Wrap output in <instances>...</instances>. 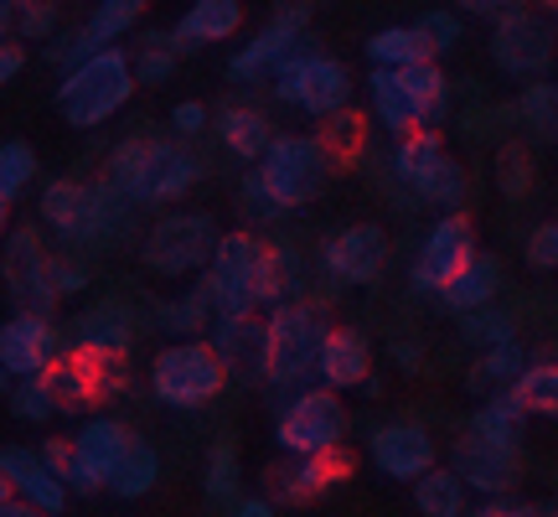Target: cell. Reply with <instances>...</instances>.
<instances>
[{
	"instance_id": "cell-19",
	"label": "cell",
	"mask_w": 558,
	"mask_h": 517,
	"mask_svg": "<svg viewBox=\"0 0 558 517\" xmlns=\"http://www.w3.org/2000/svg\"><path fill=\"white\" fill-rule=\"evenodd\" d=\"M0 481H5V492L26 497L47 517H58L62 507H68V492H73V486L52 471V460L41 456V450H26V445H5V450H0Z\"/></svg>"
},
{
	"instance_id": "cell-9",
	"label": "cell",
	"mask_w": 558,
	"mask_h": 517,
	"mask_svg": "<svg viewBox=\"0 0 558 517\" xmlns=\"http://www.w3.org/2000/svg\"><path fill=\"white\" fill-rule=\"evenodd\" d=\"M275 94L284 104L305 109L311 120H326V115H337V109L352 104V73H347L331 52H316V47H305V41H300L295 52L279 62Z\"/></svg>"
},
{
	"instance_id": "cell-30",
	"label": "cell",
	"mask_w": 558,
	"mask_h": 517,
	"mask_svg": "<svg viewBox=\"0 0 558 517\" xmlns=\"http://www.w3.org/2000/svg\"><path fill=\"white\" fill-rule=\"evenodd\" d=\"M367 99H373V115H378V124L388 130V135H409V130H418V109L409 104V94H403V83L393 68H373L367 73Z\"/></svg>"
},
{
	"instance_id": "cell-46",
	"label": "cell",
	"mask_w": 558,
	"mask_h": 517,
	"mask_svg": "<svg viewBox=\"0 0 558 517\" xmlns=\"http://www.w3.org/2000/svg\"><path fill=\"white\" fill-rule=\"evenodd\" d=\"M418 26H424V37L435 41V52H450V47H456L460 37H465V21L456 16V11H424V16H418Z\"/></svg>"
},
{
	"instance_id": "cell-4",
	"label": "cell",
	"mask_w": 558,
	"mask_h": 517,
	"mask_svg": "<svg viewBox=\"0 0 558 517\" xmlns=\"http://www.w3.org/2000/svg\"><path fill=\"white\" fill-rule=\"evenodd\" d=\"M264 332H269V341H264V378L275 388H295L311 373H320V352H326V337H331L320 305H311V300H275Z\"/></svg>"
},
{
	"instance_id": "cell-32",
	"label": "cell",
	"mask_w": 558,
	"mask_h": 517,
	"mask_svg": "<svg viewBox=\"0 0 558 517\" xmlns=\"http://www.w3.org/2000/svg\"><path fill=\"white\" fill-rule=\"evenodd\" d=\"M403 83V94H409V104L418 109V120L435 124L439 115H445V99H450V83H445V68H439L435 58H418V62H403V68H393Z\"/></svg>"
},
{
	"instance_id": "cell-15",
	"label": "cell",
	"mask_w": 558,
	"mask_h": 517,
	"mask_svg": "<svg viewBox=\"0 0 558 517\" xmlns=\"http://www.w3.org/2000/svg\"><path fill=\"white\" fill-rule=\"evenodd\" d=\"M347 435V409H341L337 388H305L284 404V414L275 424V440L290 450V456H311V450H326V445H341Z\"/></svg>"
},
{
	"instance_id": "cell-25",
	"label": "cell",
	"mask_w": 558,
	"mask_h": 517,
	"mask_svg": "<svg viewBox=\"0 0 558 517\" xmlns=\"http://www.w3.org/2000/svg\"><path fill=\"white\" fill-rule=\"evenodd\" d=\"M264 341L269 332L254 316H222L213 332V347L222 352L228 373H243V378H264Z\"/></svg>"
},
{
	"instance_id": "cell-12",
	"label": "cell",
	"mask_w": 558,
	"mask_h": 517,
	"mask_svg": "<svg viewBox=\"0 0 558 517\" xmlns=\"http://www.w3.org/2000/svg\"><path fill=\"white\" fill-rule=\"evenodd\" d=\"M393 171H399L424 202H435V207H460V202H465V171H460L456 156H445V140H439L429 124L399 135Z\"/></svg>"
},
{
	"instance_id": "cell-21",
	"label": "cell",
	"mask_w": 558,
	"mask_h": 517,
	"mask_svg": "<svg viewBox=\"0 0 558 517\" xmlns=\"http://www.w3.org/2000/svg\"><path fill=\"white\" fill-rule=\"evenodd\" d=\"M320 264L326 275L341 279V285H373L388 264V233L373 228V223H357V228H341L337 239L320 249Z\"/></svg>"
},
{
	"instance_id": "cell-24",
	"label": "cell",
	"mask_w": 558,
	"mask_h": 517,
	"mask_svg": "<svg viewBox=\"0 0 558 517\" xmlns=\"http://www.w3.org/2000/svg\"><path fill=\"white\" fill-rule=\"evenodd\" d=\"M135 445V435L124 430L120 419H94L88 430L78 435V497H88V492H99V486H109L114 481V471H120L124 450Z\"/></svg>"
},
{
	"instance_id": "cell-28",
	"label": "cell",
	"mask_w": 558,
	"mask_h": 517,
	"mask_svg": "<svg viewBox=\"0 0 558 517\" xmlns=\"http://www.w3.org/2000/svg\"><path fill=\"white\" fill-rule=\"evenodd\" d=\"M527 368V358H522V347L518 337H507V341H492V347H481V358L471 362V373H465V388L471 394H507L512 383H518V373Z\"/></svg>"
},
{
	"instance_id": "cell-1",
	"label": "cell",
	"mask_w": 558,
	"mask_h": 517,
	"mask_svg": "<svg viewBox=\"0 0 558 517\" xmlns=\"http://www.w3.org/2000/svg\"><path fill=\"white\" fill-rule=\"evenodd\" d=\"M295 279H300L295 249L264 243L254 233H222L202 285L218 300V316H254L259 305L290 296Z\"/></svg>"
},
{
	"instance_id": "cell-31",
	"label": "cell",
	"mask_w": 558,
	"mask_h": 517,
	"mask_svg": "<svg viewBox=\"0 0 558 517\" xmlns=\"http://www.w3.org/2000/svg\"><path fill=\"white\" fill-rule=\"evenodd\" d=\"M497 290H501V264L492 254H476L465 269H460L445 290H439V300L450 305V311H476V305H486V300H497Z\"/></svg>"
},
{
	"instance_id": "cell-26",
	"label": "cell",
	"mask_w": 558,
	"mask_h": 517,
	"mask_svg": "<svg viewBox=\"0 0 558 517\" xmlns=\"http://www.w3.org/2000/svg\"><path fill=\"white\" fill-rule=\"evenodd\" d=\"M367 368H373L367 337H362L357 326H331L326 352H320V383H331V388H357V383H367Z\"/></svg>"
},
{
	"instance_id": "cell-2",
	"label": "cell",
	"mask_w": 558,
	"mask_h": 517,
	"mask_svg": "<svg viewBox=\"0 0 558 517\" xmlns=\"http://www.w3.org/2000/svg\"><path fill=\"white\" fill-rule=\"evenodd\" d=\"M202 160L192 151H181L171 140L160 135H130L109 156L104 166V181L120 192L124 202H135V207H156V202H177L186 197V187L197 181Z\"/></svg>"
},
{
	"instance_id": "cell-41",
	"label": "cell",
	"mask_w": 558,
	"mask_h": 517,
	"mask_svg": "<svg viewBox=\"0 0 558 517\" xmlns=\"http://www.w3.org/2000/svg\"><path fill=\"white\" fill-rule=\"evenodd\" d=\"M518 120L533 130V135H558V83L533 79L518 99Z\"/></svg>"
},
{
	"instance_id": "cell-27",
	"label": "cell",
	"mask_w": 558,
	"mask_h": 517,
	"mask_svg": "<svg viewBox=\"0 0 558 517\" xmlns=\"http://www.w3.org/2000/svg\"><path fill=\"white\" fill-rule=\"evenodd\" d=\"M243 21V0H192L186 16L177 21V41L192 52V47H207V41H228Z\"/></svg>"
},
{
	"instance_id": "cell-51",
	"label": "cell",
	"mask_w": 558,
	"mask_h": 517,
	"mask_svg": "<svg viewBox=\"0 0 558 517\" xmlns=\"http://www.w3.org/2000/svg\"><path fill=\"white\" fill-rule=\"evenodd\" d=\"M522 0H456L460 16H476V21H497L507 16V11H518Z\"/></svg>"
},
{
	"instance_id": "cell-39",
	"label": "cell",
	"mask_w": 558,
	"mask_h": 517,
	"mask_svg": "<svg viewBox=\"0 0 558 517\" xmlns=\"http://www.w3.org/2000/svg\"><path fill=\"white\" fill-rule=\"evenodd\" d=\"M156 477H160V456L135 435V445L124 450L120 471H114V481H109V492H114V497H124V502H135V497H145V492L156 486Z\"/></svg>"
},
{
	"instance_id": "cell-8",
	"label": "cell",
	"mask_w": 558,
	"mask_h": 517,
	"mask_svg": "<svg viewBox=\"0 0 558 517\" xmlns=\"http://www.w3.org/2000/svg\"><path fill=\"white\" fill-rule=\"evenodd\" d=\"M218 243L222 233L207 213H166V218H156V228H145L140 264L160 279H181L192 269H207L213 254H218Z\"/></svg>"
},
{
	"instance_id": "cell-33",
	"label": "cell",
	"mask_w": 558,
	"mask_h": 517,
	"mask_svg": "<svg viewBox=\"0 0 558 517\" xmlns=\"http://www.w3.org/2000/svg\"><path fill=\"white\" fill-rule=\"evenodd\" d=\"M418 58H439L435 41L424 37V26L409 21V26H383L367 37V62L373 68H403V62H418Z\"/></svg>"
},
{
	"instance_id": "cell-36",
	"label": "cell",
	"mask_w": 558,
	"mask_h": 517,
	"mask_svg": "<svg viewBox=\"0 0 558 517\" xmlns=\"http://www.w3.org/2000/svg\"><path fill=\"white\" fill-rule=\"evenodd\" d=\"M507 394L522 404V414H548L558 419V362H527L518 383Z\"/></svg>"
},
{
	"instance_id": "cell-37",
	"label": "cell",
	"mask_w": 558,
	"mask_h": 517,
	"mask_svg": "<svg viewBox=\"0 0 558 517\" xmlns=\"http://www.w3.org/2000/svg\"><path fill=\"white\" fill-rule=\"evenodd\" d=\"M73 341H88V347H109V352H130V341H135L130 311H124V305H94V311L78 321Z\"/></svg>"
},
{
	"instance_id": "cell-3",
	"label": "cell",
	"mask_w": 558,
	"mask_h": 517,
	"mask_svg": "<svg viewBox=\"0 0 558 517\" xmlns=\"http://www.w3.org/2000/svg\"><path fill=\"white\" fill-rule=\"evenodd\" d=\"M135 83V52L109 41V47H99V52H88V58L68 68V79L58 83V115L73 130H99L130 104Z\"/></svg>"
},
{
	"instance_id": "cell-14",
	"label": "cell",
	"mask_w": 558,
	"mask_h": 517,
	"mask_svg": "<svg viewBox=\"0 0 558 517\" xmlns=\"http://www.w3.org/2000/svg\"><path fill=\"white\" fill-rule=\"evenodd\" d=\"M58 264L62 258L47 254L37 228H16L5 239V290L16 300V311H52L62 300V285H58Z\"/></svg>"
},
{
	"instance_id": "cell-49",
	"label": "cell",
	"mask_w": 558,
	"mask_h": 517,
	"mask_svg": "<svg viewBox=\"0 0 558 517\" xmlns=\"http://www.w3.org/2000/svg\"><path fill=\"white\" fill-rule=\"evenodd\" d=\"M171 130H177V135H202V130H207V109H202L197 99H186V104H177V109H171Z\"/></svg>"
},
{
	"instance_id": "cell-7",
	"label": "cell",
	"mask_w": 558,
	"mask_h": 517,
	"mask_svg": "<svg viewBox=\"0 0 558 517\" xmlns=\"http://www.w3.org/2000/svg\"><path fill=\"white\" fill-rule=\"evenodd\" d=\"M124 207H135V202H124L109 181L83 187V181H73V177H58L41 192V223L58 228L68 243H109V233H114V223H120Z\"/></svg>"
},
{
	"instance_id": "cell-34",
	"label": "cell",
	"mask_w": 558,
	"mask_h": 517,
	"mask_svg": "<svg viewBox=\"0 0 558 517\" xmlns=\"http://www.w3.org/2000/svg\"><path fill=\"white\" fill-rule=\"evenodd\" d=\"M465 477H460L456 466H429L424 477L414 481V507L424 517H460L465 513Z\"/></svg>"
},
{
	"instance_id": "cell-52",
	"label": "cell",
	"mask_w": 558,
	"mask_h": 517,
	"mask_svg": "<svg viewBox=\"0 0 558 517\" xmlns=\"http://www.w3.org/2000/svg\"><path fill=\"white\" fill-rule=\"evenodd\" d=\"M21 68H26V37H5V52H0V79L5 83L21 79Z\"/></svg>"
},
{
	"instance_id": "cell-17",
	"label": "cell",
	"mask_w": 558,
	"mask_h": 517,
	"mask_svg": "<svg viewBox=\"0 0 558 517\" xmlns=\"http://www.w3.org/2000/svg\"><path fill=\"white\" fill-rule=\"evenodd\" d=\"M476 258V233H471V218L465 213H445V218L429 228V239L418 243L414 254V290H429V296H439L450 279L465 269Z\"/></svg>"
},
{
	"instance_id": "cell-22",
	"label": "cell",
	"mask_w": 558,
	"mask_h": 517,
	"mask_svg": "<svg viewBox=\"0 0 558 517\" xmlns=\"http://www.w3.org/2000/svg\"><path fill=\"white\" fill-rule=\"evenodd\" d=\"M367 450H373V466H378L383 477L393 481H418L435 460V440L424 435V424L414 419H399V424H378L373 440H367Z\"/></svg>"
},
{
	"instance_id": "cell-47",
	"label": "cell",
	"mask_w": 558,
	"mask_h": 517,
	"mask_svg": "<svg viewBox=\"0 0 558 517\" xmlns=\"http://www.w3.org/2000/svg\"><path fill=\"white\" fill-rule=\"evenodd\" d=\"M527 264L533 269H558V223H538L527 233Z\"/></svg>"
},
{
	"instance_id": "cell-45",
	"label": "cell",
	"mask_w": 558,
	"mask_h": 517,
	"mask_svg": "<svg viewBox=\"0 0 558 517\" xmlns=\"http://www.w3.org/2000/svg\"><path fill=\"white\" fill-rule=\"evenodd\" d=\"M239 456H233V445H218L213 450V471H207V502H218V507H239Z\"/></svg>"
},
{
	"instance_id": "cell-35",
	"label": "cell",
	"mask_w": 558,
	"mask_h": 517,
	"mask_svg": "<svg viewBox=\"0 0 558 517\" xmlns=\"http://www.w3.org/2000/svg\"><path fill=\"white\" fill-rule=\"evenodd\" d=\"M320 145H326V156L337 160V171L347 166H357L362 151H367V120H362V109H337V115H326L320 120Z\"/></svg>"
},
{
	"instance_id": "cell-48",
	"label": "cell",
	"mask_w": 558,
	"mask_h": 517,
	"mask_svg": "<svg viewBox=\"0 0 558 517\" xmlns=\"http://www.w3.org/2000/svg\"><path fill=\"white\" fill-rule=\"evenodd\" d=\"M41 456L52 460V471H58V477L78 492V477H83V471H78V440H47V445H41Z\"/></svg>"
},
{
	"instance_id": "cell-11",
	"label": "cell",
	"mask_w": 558,
	"mask_h": 517,
	"mask_svg": "<svg viewBox=\"0 0 558 517\" xmlns=\"http://www.w3.org/2000/svg\"><path fill=\"white\" fill-rule=\"evenodd\" d=\"M41 378L52 383V394H58V414H78V409L109 398L124 383V352L73 341V352H62Z\"/></svg>"
},
{
	"instance_id": "cell-55",
	"label": "cell",
	"mask_w": 558,
	"mask_h": 517,
	"mask_svg": "<svg viewBox=\"0 0 558 517\" xmlns=\"http://www.w3.org/2000/svg\"><path fill=\"white\" fill-rule=\"evenodd\" d=\"M538 5H543V11H554V16H558V0H538Z\"/></svg>"
},
{
	"instance_id": "cell-5",
	"label": "cell",
	"mask_w": 558,
	"mask_h": 517,
	"mask_svg": "<svg viewBox=\"0 0 558 517\" xmlns=\"http://www.w3.org/2000/svg\"><path fill=\"white\" fill-rule=\"evenodd\" d=\"M331 171H337V160L326 156L320 135H275L269 151L259 156V171L248 181L275 202V213H290V207L316 202Z\"/></svg>"
},
{
	"instance_id": "cell-50",
	"label": "cell",
	"mask_w": 558,
	"mask_h": 517,
	"mask_svg": "<svg viewBox=\"0 0 558 517\" xmlns=\"http://www.w3.org/2000/svg\"><path fill=\"white\" fill-rule=\"evenodd\" d=\"M518 166H522V151L518 145H507V151H501V181H507L512 197H522V187L533 181V166H527V171H518Z\"/></svg>"
},
{
	"instance_id": "cell-43",
	"label": "cell",
	"mask_w": 558,
	"mask_h": 517,
	"mask_svg": "<svg viewBox=\"0 0 558 517\" xmlns=\"http://www.w3.org/2000/svg\"><path fill=\"white\" fill-rule=\"evenodd\" d=\"M11 414L26 419V424H41V419L58 414V394H52V383L41 378H21L16 388H11Z\"/></svg>"
},
{
	"instance_id": "cell-53",
	"label": "cell",
	"mask_w": 558,
	"mask_h": 517,
	"mask_svg": "<svg viewBox=\"0 0 558 517\" xmlns=\"http://www.w3.org/2000/svg\"><path fill=\"white\" fill-rule=\"evenodd\" d=\"M58 285H62V296H68V290H83V285H88V275H83L78 264H58Z\"/></svg>"
},
{
	"instance_id": "cell-16",
	"label": "cell",
	"mask_w": 558,
	"mask_h": 517,
	"mask_svg": "<svg viewBox=\"0 0 558 517\" xmlns=\"http://www.w3.org/2000/svg\"><path fill=\"white\" fill-rule=\"evenodd\" d=\"M450 466L465 477V486H471V492H481V497H507V492L518 486L522 445H507V440L481 435L476 424H471V430L456 440Z\"/></svg>"
},
{
	"instance_id": "cell-13",
	"label": "cell",
	"mask_w": 558,
	"mask_h": 517,
	"mask_svg": "<svg viewBox=\"0 0 558 517\" xmlns=\"http://www.w3.org/2000/svg\"><path fill=\"white\" fill-rule=\"evenodd\" d=\"M311 32V0H275V21L264 26L254 41H243L239 52L228 58V79L233 83H264L279 73V62L295 52Z\"/></svg>"
},
{
	"instance_id": "cell-20",
	"label": "cell",
	"mask_w": 558,
	"mask_h": 517,
	"mask_svg": "<svg viewBox=\"0 0 558 517\" xmlns=\"http://www.w3.org/2000/svg\"><path fill=\"white\" fill-rule=\"evenodd\" d=\"M145 5H150V0H99V5L83 16L78 32L52 37L47 58H52V62H78V58H88V52L109 47V41H120L124 32H130L140 16H145Z\"/></svg>"
},
{
	"instance_id": "cell-18",
	"label": "cell",
	"mask_w": 558,
	"mask_h": 517,
	"mask_svg": "<svg viewBox=\"0 0 558 517\" xmlns=\"http://www.w3.org/2000/svg\"><path fill=\"white\" fill-rule=\"evenodd\" d=\"M58 358H62V337L41 311H21V316L5 321V332H0V362H5L11 378H37Z\"/></svg>"
},
{
	"instance_id": "cell-6",
	"label": "cell",
	"mask_w": 558,
	"mask_h": 517,
	"mask_svg": "<svg viewBox=\"0 0 558 517\" xmlns=\"http://www.w3.org/2000/svg\"><path fill=\"white\" fill-rule=\"evenodd\" d=\"M222 383H228V362H222L213 341L202 337L171 341L150 362V394L166 409H202V404H213L222 394Z\"/></svg>"
},
{
	"instance_id": "cell-54",
	"label": "cell",
	"mask_w": 558,
	"mask_h": 517,
	"mask_svg": "<svg viewBox=\"0 0 558 517\" xmlns=\"http://www.w3.org/2000/svg\"><path fill=\"white\" fill-rule=\"evenodd\" d=\"M233 513H239V517H269L275 507H269V497H243Z\"/></svg>"
},
{
	"instance_id": "cell-38",
	"label": "cell",
	"mask_w": 558,
	"mask_h": 517,
	"mask_svg": "<svg viewBox=\"0 0 558 517\" xmlns=\"http://www.w3.org/2000/svg\"><path fill=\"white\" fill-rule=\"evenodd\" d=\"M0 16H5V37H26V41H52L62 26L58 0H32V5L0 0Z\"/></svg>"
},
{
	"instance_id": "cell-44",
	"label": "cell",
	"mask_w": 558,
	"mask_h": 517,
	"mask_svg": "<svg viewBox=\"0 0 558 517\" xmlns=\"http://www.w3.org/2000/svg\"><path fill=\"white\" fill-rule=\"evenodd\" d=\"M460 332H465V341H476V347H492V341L518 337L512 316L492 311V300H486V305H476V311H460Z\"/></svg>"
},
{
	"instance_id": "cell-29",
	"label": "cell",
	"mask_w": 558,
	"mask_h": 517,
	"mask_svg": "<svg viewBox=\"0 0 558 517\" xmlns=\"http://www.w3.org/2000/svg\"><path fill=\"white\" fill-rule=\"evenodd\" d=\"M218 140L228 156L239 160H259L264 151H269V140H275V130H269V120H264L259 109H248V104H228L218 115Z\"/></svg>"
},
{
	"instance_id": "cell-10",
	"label": "cell",
	"mask_w": 558,
	"mask_h": 517,
	"mask_svg": "<svg viewBox=\"0 0 558 517\" xmlns=\"http://www.w3.org/2000/svg\"><path fill=\"white\" fill-rule=\"evenodd\" d=\"M492 62H497L501 73H512V79H543L548 68H554V52H558V37H554V21L543 16V5L533 0H522L518 11H507V16L492 21Z\"/></svg>"
},
{
	"instance_id": "cell-56",
	"label": "cell",
	"mask_w": 558,
	"mask_h": 517,
	"mask_svg": "<svg viewBox=\"0 0 558 517\" xmlns=\"http://www.w3.org/2000/svg\"><path fill=\"white\" fill-rule=\"evenodd\" d=\"M11 5H32V0H11Z\"/></svg>"
},
{
	"instance_id": "cell-23",
	"label": "cell",
	"mask_w": 558,
	"mask_h": 517,
	"mask_svg": "<svg viewBox=\"0 0 558 517\" xmlns=\"http://www.w3.org/2000/svg\"><path fill=\"white\" fill-rule=\"evenodd\" d=\"M352 450L347 445H326V450H311V456H300V466H290V471H269V486L279 492V502H311L320 497V492H331L337 481L352 477Z\"/></svg>"
},
{
	"instance_id": "cell-42",
	"label": "cell",
	"mask_w": 558,
	"mask_h": 517,
	"mask_svg": "<svg viewBox=\"0 0 558 517\" xmlns=\"http://www.w3.org/2000/svg\"><path fill=\"white\" fill-rule=\"evenodd\" d=\"M177 52H181V41H177V32H160V37H145L135 47V79L140 83H166L171 73H177Z\"/></svg>"
},
{
	"instance_id": "cell-40",
	"label": "cell",
	"mask_w": 558,
	"mask_h": 517,
	"mask_svg": "<svg viewBox=\"0 0 558 517\" xmlns=\"http://www.w3.org/2000/svg\"><path fill=\"white\" fill-rule=\"evenodd\" d=\"M37 181V151H32V140L11 135L0 145V202L5 207H16L21 192Z\"/></svg>"
}]
</instances>
